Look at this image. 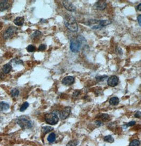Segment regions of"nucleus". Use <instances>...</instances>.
<instances>
[{"instance_id": "1", "label": "nucleus", "mask_w": 141, "mask_h": 146, "mask_svg": "<svg viewBox=\"0 0 141 146\" xmlns=\"http://www.w3.org/2000/svg\"><path fill=\"white\" fill-rule=\"evenodd\" d=\"M111 24V21L109 20H98L96 19H90L87 21L85 24L90 26L94 29H98L102 28L104 26Z\"/></svg>"}, {"instance_id": "2", "label": "nucleus", "mask_w": 141, "mask_h": 146, "mask_svg": "<svg viewBox=\"0 0 141 146\" xmlns=\"http://www.w3.org/2000/svg\"><path fill=\"white\" fill-rule=\"evenodd\" d=\"M64 23L65 26L73 32H77L78 30L77 23L74 16L67 15L64 19Z\"/></svg>"}, {"instance_id": "3", "label": "nucleus", "mask_w": 141, "mask_h": 146, "mask_svg": "<svg viewBox=\"0 0 141 146\" xmlns=\"http://www.w3.org/2000/svg\"><path fill=\"white\" fill-rule=\"evenodd\" d=\"M45 120L47 123L50 125H55L59 121V118L54 112H51L45 115Z\"/></svg>"}, {"instance_id": "4", "label": "nucleus", "mask_w": 141, "mask_h": 146, "mask_svg": "<svg viewBox=\"0 0 141 146\" xmlns=\"http://www.w3.org/2000/svg\"><path fill=\"white\" fill-rule=\"evenodd\" d=\"M17 123L23 129H29L32 127V122L25 118H20L17 120Z\"/></svg>"}, {"instance_id": "5", "label": "nucleus", "mask_w": 141, "mask_h": 146, "mask_svg": "<svg viewBox=\"0 0 141 146\" xmlns=\"http://www.w3.org/2000/svg\"><path fill=\"white\" fill-rule=\"evenodd\" d=\"M81 44L79 42L77 39L71 40L70 41V48L71 51L73 52H78L80 51V49L81 46Z\"/></svg>"}, {"instance_id": "6", "label": "nucleus", "mask_w": 141, "mask_h": 146, "mask_svg": "<svg viewBox=\"0 0 141 146\" xmlns=\"http://www.w3.org/2000/svg\"><path fill=\"white\" fill-rule=\"evenodd\" d=\"M16 30L17 29L14 26H11L5 31L3 35V37L5 39H8L11 38L14 35Z\"/></svg>"}, {"instance_id": "7", "label": "nucleus", "mask_w": 141, "mask_h": 146, "mask_svg": "<svg viewBox=\"0 0 141 146\" xmlns=\"http://www.w3.org/2000/svg\"><path fill=\"white\" fill-rule=\"evenodd\" d=\"M119 82V78L117 76H111L108 79L107 84L110 87H115L118 85Z\"/></svg>"}, {"instance_id": "8", "label": "nucleus", "mask_w": 141, "mask_h": 146, "mask_svg": "<svg viewBox=\"0 0 141 146\" xmlns=\"http://www.w3.org/2000/svg\"><path fill=\"white\" fill-rule=\"evenodd\" d=\"M71 110V109L70 107H68L64 108V109L61 112L60 114V118L62 120H65V119H66L69 117V116L70 114Z\"/></svg>"}, {"instance_id": "9", "label": "nucleus", "mask_w": 141, "mask_h": 146, "mask_svg": "<svg viewBox=\"0 0 141 146\" xmlns=\"http://www.w3.org/2000/svg\"><path fill=\"white\" fill-rule=\"evenodd\" d=\"M75 82V78L73 76H68L65 77L62 81V84L65 86H69L73 85Z\"/></svg>"}, {"instance_id": "10", "label": "nucleus", "mask_w": 141, "mask_h": 146, "mask_svg": "<svg viewBox=\"0 0 141 146\" xmlns=\"http://www.w3.org/2000/svg\"><path fill=\"white\" fill-rule=\"evenodd\" d=\"M63 3L64 7L68 11L70 12H75L76 11V7L71 2L68 1H63Z\"/></svg>"}, {"instance_id": "11", "label": "nucleus", "mask_w": 141, "mask_h": 146, "mask_svg": "<svg viewBox=\"0 0 141 146\" xmlns=\"http://www.w3.org/2000/svg\"><path fill=\"white\" fill-rule=\"evenodd\" d=\"M94 8L99 10H103L107 6V3L105 1H98L94 5Z\"/></svg>"}, {"instance_id": "12", "label": "nucleus", "mask_w": 141, "mask_h": 146, "mask_svg": "<svg viewBox=\"0 0 141 146\" xmlns=\"http://www.w3.org/2000/svg\"><path fill=\"white\" fill-rule=\"evenodd\" d=\"M10 4L8 1H0V11H1L6 10L10 8Z\"/></svg>"}, {"instance_id": "13", "label": "nucleus", "mask_w": 141, "mask_h": 146, "mask_svg": "<svg viewBox=\"0 0 141 146\" xmlns=\"http://www.w3.org/2000/svg\"><path fill=\"white\" fill-rule=\"evenodd\" d=\"M10 108V105L8 103L4 102H0V112H4L8 110Z\"/></svg>"}, {"instance_id": "14", "label": "nucleus", "mask_w": 141, "mask_h": 146, "mask_svg": "<svg viewBox=\"0 0 141 146\" xmlns=\"http://www.w3.org/2000/svg\"><path fill=\"white\" fill-rule=\"evenodd\" d=\"M24 22V18L21 17V16H19V17L16 18L14 20V24L18 26H22Z\"/></svg>"}, {"instance_id": "15", "label": "nucleus", "mask_w": 141, "mask_h": 146, "mask_svg": "<svg viewBox=\"0 0 141 146\" xmlns=\"http://www.w3.org/2000/svg\"><path fill=\"white\" fill-rule=\"evenodd\" d=\"M11 69H12L11 65L9 64H5V65H4V66H3V67L2 68V71L4 74H8V73L10 72Z\"/></svg>"}, {"instance_id": "16", "label": "nucleus", "mask_w": 141, "mask_h": 146, "mask_svg": "<svg viewBox=\"0 0 141 146\" xmlns=\"http://www.w3.org/2000/svg\"><path fill=\"white\" fill-rule=\"evenodd\" d=\"M119 99L117 97H111L110 99L109 103L110 105H117V104H119Z\"/></svg>"}, {"instance_id": "17", "label": "nucleus", "mask_w": 141, "mask_h": 146, "mask_svg": "<svg viewBox=\"0 0 141 146\" xmlns=\"http://www.w3.org/2000/svg\"><path fill=\"white\" fill-rule=\"evenodd\" d=\"M54 130V128L50 127V126H45V127H43L42 128V131L43 132V133L44 134H47L48 132H50Z\"/></svg>"}, {"instance_id": "18", "label": "nucleus", "mask_w": 141, "mask_h": 146, "mask_svg": "<svg viewBox=\"0 0 141 146\" xmlns=\"http://www.w3.org/2000/svg\"><path fill=\"white\" fill-rule=\"evenodd\" d=\"M47 140L49 142H50V143L54 142L55 140V134L54 133L50 134L49 135Z\"/></svg>"}, {"instance_id": "19", "label": "nucleus", "mask_w": 141, "mask_h": 146, "mask_svg": "<svg viewBox=\"0 0 141 146\" xmlns=\"http://www.w3.org/2000/svg\"><path fill=\"white\" fill-rule=\"evenodd\" d=\"M19 95V91L17 88L12 89L11 91V95L13 97H17Z\"/></svg>"}, {"instance_id": "20", "label": "nucleus", "mask_w": 141, "mask_h": 146, "mask_svg": "<svg viewBox=\"0 0 141 146\" xmlns=\"http://www.w3.org/2000/svg\"><path fill=\"white\" fill-rule=\"evenodd\" d=\"M104 140L105 141L109 142V143H113V142H114V138L110 135L105 136V137L104 138Z\"/></svg>"}, {"instance_id": "21", "label": "nucleus", "mask_w": 141, "mask_h": 146, "mask_svg": "<svg viewBox=\"0 0 141 146\" xmlns=\"http://www.w3.org/2000/svg\"><path fill=\"white\" fill-rule=\"evenodd\" d=\"M107 77V75H98L96 77V79L97 82H102L105 80Z\"/></svg>"}, {"instance_id": "22", "label": "nucleus", "mask_w": 141, "mask_h": 146, "mask_svg": "<svg viewBox=\"0 0 141 146\" xmlns=\"http://www.w3.org/2000/svg\"><path fill=\"white\" fill-rule=\"evenodd\" d=\"M29 104L28 102H24V103L21 105L20 109V111L21 112L24 111L25 110L29 107Z\"/></svg>"}, {"instance_id": "23", "label": "nucleus", "mask_w": 141, "mask_h": 146, "mask_svg": "<svg viewBox=\"0 0 141 146\" xmlns=\"http://www.w3.org/2000/svg\"><path fill=\"white\" fill-rule=\"evenodd\" d=\"M140 141L137 139H134L130 142L129 146H140Z\"/></svg>"}, {"instance_id": "24", "label": "nucleus", "mask_w": 141, "mask_h": 146, "mask_svg": "<svg viewBox=\"0 0 141 146\" xmlns=\"http://www.w3.org/2000/svg\"><path fill=\"white\" fill-rule=\"evenodd\" d=\"M79 144V141L77 140L70 141L67 144V146H77Z\"/></svg>"}, {"instance_id": "25", "label": "nucleus", "mask_w": 141, "mask_h": 146, "mask_svg": "<svg viewBox=\"0 0 141 146\" xmlns=\"http://www.w3.org/2000/svg\"><path fill=\"white\" fill-rule=\"evenodd\" d=\"M27 51L29 52H34L35 51V47L33 45H29L28 46V47L27 48Z\"/></svg>"}, {"instance_id": "26", "label": "nucleus", "mask_w": 141, "mask_h": 146, "mask_svg": "<svg viewBox=\"0 0 141 146\" xmlns=\"http://www.w3.org/2000/svg\"><path fill=\"white\" fill-rule=\"evenodd\" d=\"M41 32L40 31L37 30V31H35L33 33V34L31 35V38H37V37H38V36H41Z\"/></svg>"}, {"instance_id": "27", "label": "nucleus", "mask_w": 141, "mask_h": 146, "mask_svg": "<svg viewBox=\"0 0 141 146\" xmlns=\"http://www.w3.org/2000/svg\"><path fill=\"white\" fill-rule=\"evenodd\" d=\"M100 118L102 119V120L106 121L109 118V115L107 114H103L100 115Z\"/></svg>"}, {"instance_id": "28", "label": "nucleus", "mask_w": 141, "mask_h": 146, "mask_svg": "<svg viewBox=\"0 0 141 146\" xmlns=\"http://www.w3.org/2000/svg\"><path fill=\"white\" fill-rule=\"evenodd\" d=\"M46 47H47V46L45 45L41 44V45H40V46H39L38 50L39 51H44V50H45V49H46Z\"/></svg>"}, {"instance_id": "29", "label": "nucleus", "mask_w": 141, "mask_h": 146, "mask_svg": "<svg viewBox=\"0 0 141 146\" xmlns=\"http://www.w3.org/2000/svg\"><path fill=\"white\" fill-rule=\"evenodd\" d=\"M136 124V122L134 121H132L130 122L129 123H128L127 124L124 125L125 126H126V128H127L129 127H131V126H133Z\"/></svg>"}, {"instance_id": "30", "label": "nucleus", "mask_w": 141, "mask_h": 146, "mask_svg": "<svg viewBox=\"0 0 141 146\" xmlns=\"http://www.w3.org/2000/svg\"><path fill=\"white\" fill-rule=\"evenodd\" d=\"M135 117L137 118H141V112L140 111H137L135 114Z\"/></svg>"}, {"instance_id": "31", "label": "nucleus", "mask_w": 141, "mask_h": 146, "mask_svg": "<svg viewBox=\"0 0 141 146\" xmlns=\"http://www.w3.org/2000/svg\"><path fill=\"white\" fill-rule=\"evenodd\" d=\"M80 94V92L79 91H76L73 94V96L74 97H78V96L79 95V94Z\"/></svg>"}, {"instance_id": "32", "label": "nucleus", "mask_w": 141, "mask_h": 146, "mask_svg": "<svg viewBox=\"0 0 141 146\" xmlns=\"http://www.w3.org/2000/svg\"><path fill=\"white\" fill-rule=\"evenodd\" d=\"M141 15H139V16H138V18H137V21H138L140 26H141Z\"/></svg>"}, {"instance_id": "33", "label": "nucleus", "mask_w": 141, "mask_h": 146, "mask_svg": "<svg viewBox=\"0 0 141 146\" xmlns=\"http://www.w3.org/2000/svg\"><path fill=\"white\" fill-rule=\"evenodd\" d=\"M96 124L98 125V126H100L101 124H102V122H101V121H97L96 122Z\"/></svg>"}, {"instance_id": "34", "label": "nucleus", "mask_w": 141, "mask_h": 146, "mask_svg": "<svg viewBox=\"0 0 141 146\" xmlns=\"http://www.w3.org/2000/svg\"><path fill=\"white\" fill-rule=\"evenodd\" d=\"M137 10H139V11H141V3L139 4L138 6H137Z\"/></svg>"}]
</instances>
